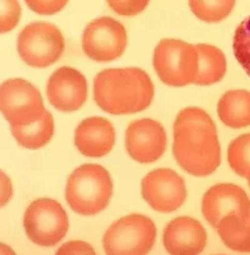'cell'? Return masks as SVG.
<instances>
[{
    "instance_id": "7",
    "label": "cell",
    "mask_w": 250,
    "mask_h": 255,
    "mask_svg": "<svg viewBox=\"0 0 250 255\" xmlns=\"http://www.w3.org/2000/svg\"><path fill=\"white\" fill-rule=\"evenodd\" d=\"M24 229L34 244L53 247L63 240L69 229V218L64 208L50 198L36 199L26 208Z\"/></svg>"
},
{
    "instance_id": "2",
    "label": "cell",
    "mask_w": 250,
    "mask_h": 255,
    "mask_svg": "<svg viewBox=\"0 0 250 255\" xmlns=\"http://www.w3.org/2000/svg\"><path fill=\"white\" fill-rule=\"evenodd\" d=\"M93 93L103 112L128 115L149 108L154 99V84L140 68H112L95 77Z\"/></svg>"
},
{
    "instance_id": "13",
    "label": "cell",
    "mask_w": 250,
    "mask_h": 255,
    "mask_svg": "<svg viewBox=\"0 0 250 255\" xmlns=\"http://www.w3.org/2000/svg\"><path fill=\"white\" fill-rule=\"evenodd\" d=\"M202 213L212 227H217L228 214L250 215V199L245 190L232 183L213 185L202 200Z\"/></svg>"
},
{
    "instance_id": "27",
    "label": "cell",
    "mask_w": 250,
    "mask_h": 255,
    "mask_svg": "<svg viewBox=\"0 0 250 255\" xmlns=\"http://www.w3.org/2000/svg\"><path fill=\"white\" fill-rule=\"evenodd\" d=\"M13 183L10 178L3 170H0V208L10 202L13 198Z\"/></svg>"
},
{
    "instance_id": "29",
    "label": "cell",
    "mask_w": 250,
    "mask_h": 255,
    "mask_svg": "<svg viewBox=\"0 0 250 255\" xmlns=\"http://www.w3.org/2000/svg\"><path fill=\"white\" fill-rule=\"evenodd\" d=\"M247 179H248V184H249V188H250V170H249V173H248Z\"/></svg>"
},
{
    "instance_id": "20",
    "label": "cell",
    "mask_w": 250,
    "mask_h": 255,
    "mask_svg": "<svg viewBox=\"0 0 250 255\" xmlns=\"http://www.w3.org/2000/svg\"><path fill=\"white\" fill-rule=\"evenodd\" d=\"M192 13L205 23H219L230 15L235 0H189Z\"/></svg>"
},
{
    "instance_id": "15",
    "label": "cell",
    "mask_w": 250,
    "mask_h": 255,
    "mask_svg": "<svg viewBox=\"0 0 250 255\" xmlns=\"http://www.w3.org/2000/svg\"><path fill=\"white\" fill-rule=\"evenodd\" d=\"M74 144L80 154L88 158H103L115 145V129L102 117L87 118L75 129Z\"/></svg>"
},
{
    "instance_id": "16",
    "label": "cell",
    "mask_w": 250,
    "mask_h": 255,
    "mask_svg": "<svg viewBox=\"0 0 250 255\" xmlns=\"http://www.w3.org/2000/svg\"><path fill=\"white\" fill-rule=\"evenodd\" d=\"M218 115L222 123L232 129L250 125V92L244 89L229 90L218 102Z\"/></svg>"
},
{
    "instance_id": "10",
    "label": "cell",
    "mask_w": 250,
    "mask_h": 255,
    "mask_svg": "<svg viewBox=\"0 0 250 255\" xmlns=\"http://www.w3.org/2000/svg\"><path fill=\"white\" fill-rule=\"evenodd\" d=\"M141 197L155 212L173 213L186 199L185 181L173 169H155L141 180Z\"/></svg>"
},
{
    "instance_id": "11",
    "label": "cell",
    "mask_w": 250,
    "mask_h": 255,
    "mask_svg": "<svg viewBox=\"0 0 250 255\" xmlns=\"http://www.w3.org/2000/svg\"><path fill=\"white\" fill-rule=\"evenodd\" d=\"M166 133L163 125L153 119H138L130 123L125 131V148L133 160L150 164L165 153Z\"/></svg>"
},
{
    "instance_id": "23",
    "label": "cell",
    "mask_w": 250,
    "mask_h": 255,
    "mask_svg": "<svg viewBox=\"0 0 250 255\" xmlns=\"http://www.w3.org/2000/svg\"><path fill=\"white\" fill-rule=\"evenodd\" d=\"M20 18L21 8L18 0H0V34L16 28Z\"/></svg>"
},
{
    "instance_id": "19",
    "label": "cell",
    "mask_w": 250,
    "mask_h": 255,
    "mask_svg": "<svg viewBox=\"0 0 250 255\" xmlns=\"http://www.w3.org/2000/svg\"><path fill=\"white\" fill-rule=\"evenodd\" d=\"M10 130L19 145L36 150L45 146L54 135V118L45 110L43 118L26 127H10Z\"/></svg>"
},
{
    "instance_id": "6",
    "label": "cell",
    "mask_w": 250,
    "mask_h": 255,
    "mask_svg": "<svg viewBox=\"0 0 250 255\" xmlns=\"http://www.w3.org/2000/svg\"><path fill=\"white\" fill-rule=\"evenodd\" d=\"M64 50V36L60 29L51 23L28 24L18 36V53L29 67H50L61 58Z\"/></svg>"
},
{
    "instance_id": "3",
    "label": "cell",
    "mask_w": 250,
    "mask_h": 255,
    "mask_svg": "<svg viewBox=\"0 0 250 255\" xmlns=\"http://www.w3.org/2000/svg\"><path fill=\"white\" fill-rule=\"evenodd\" d=\"M112 176L99 164H83L68 178L65 199L77 214L95 215L109 205L113 197Z\"/></svg>"
},
{
    "instance_id": "4",
    "label": "cell",
    "mask_w": 250,
    "mask_h": 255,
    "mask_svg": "<svg viewBox=\"0 0 250 255\" xmlns=\"http://www.w3.org/2000/svg\"><path fill=\"white\" fill-rule=\"evenodd\" d=\"M153 67L164 84L183 88L194 84L199 72V54L193 44L179 39H163L155 46Z\"/></svg>"
},
{
    "instance_id": "14",
    "label": "cell",
    "mask_w": 250,
    "mask_h": 255,
    "mask_svg": "<svg viewBox=\"0 0 250 255\" xmlns=\"http://www.w3.org/2000/svg\"><path fill=\"white\" fill-rule=\"evenodd\" d=\"M208 235L199 220L178 217L163 233V244L169 255H199L207 245Z\"/></svg>"
},
{
    "instance_id": "5",
    "label": "cell",
    "mask_w": 250,
    "mask_h": 255,
    "mask_svg": "<svg viewBox=\"0 0 250 255\" xmlns=\"http://www.w3.org/2000/svg\"><path fill=\"white\" fill-rule=\"evenodd\" d=\"M156 227L143 214H129L113 223L103 238L107 255H146L155 244Z\"/></svg>"
},
{
    "instance_id": "22",
    "label": "cell",
    "mask_w": 250,
    "mask_h": 255,
    "mask_svg": "<svg viewBox=\"0 0 250 255\" xmlns=\"http://www.w3.org/2000/svg\"><path fill=\"white\" fill-rule=\"evenodd\" d=\"M233 50L238 63L250 77V15L235 29L233 38Z\"/></svg>"
},
{
    "instance_id": "21",
    "label": "cell",
    "mask_w": 250,
    "mask_h": 255,
    "mask_svg": "<svg viewBox=\"0 0 250 255\" xmlns=\"http://www.w3.org/2000/svg\"><path fill=\"white\" fill-rule=\"evenodd\" d=\"M228 163L237 175L247 178L250 170V133L238 136L229 144Z\"/></svg>"
},
{
    "instance_id": "1",
    "label": "cell",
    "mask_w": 250,
    "mask_h": 255,
    "mask_svg": "<svg viewBox=\"0 0 250 255\" xmlns=\"http://www.w3.org/2000/svg\"><path fill=\"white\" fill-rule=\"evenodd\" d=\"M173 155L184 171L193 176H208L222 161L215 123L202 108L180 110L174 122Z\"/></svg>"
},
{
    "instance_id": "25",
    "label": "cell",
    "mask_w": 250,
    "mask_h": 255,
    "mask_svg": "<svg viewBox=\"0 0 250 255\" xmlns=\"http://www.w3.org/2000/svg\"><path fill=\"white\" fill-rule=\"evenodd\" d=\"M69 0H25L26 5L36 14L53 15L65 8Z\"/></svg>"
},
{
    "instance_id": "8",
    "label": "cell",
    "mask_w": 250,
    "mask_h": 255,
    "mask_svg": "<svg viewBox=\"0 0 250 255\" xmlns=\"http://www.w3.org/2000/svg\"><path fill=\"white\" fill-rule=\"evenodd\" d=\"M45 110L40 92L28 80L16 78L0 85V113L10 127L34 124Z\"/></svg>"
},
{
    "instance_id": "28",
    "label": "cell",
    "mask_w": 250,
    "mask_h": 255,
    "mask_svg": "<svg viewBox=\"0 0 250 255\" xmlns=\"http://www.w3.org/2000/svg\"><path fill=\"white\" fill-rule=\"evenodd\" d=\"M0 255H16L15 252L9 245L0 243Z\"/></svg>"
},
{
    "instance_id": "18",
    "label": "cell",
    "mask_w": 250,
    "mask_h": 255,
    "mask_svg": "<svg viewBox=\"0 0 250 255\" xmlns=\"http://www.w3.org/2000/svg\"><path fill=\"white\" fill-rule=\"evenodd\" d=\"M199 54V72L194 84L208 87L219 83L227 73V58L223 50L210 44H197Z\"/></svg>"
},
{
    "instance_id": "26",
    "label": "cell",
    "mask_w": 250,
    "mask_h": 255,
    "mask_svg": "<svg viewBox=\"0 0 250 255\" xmlns=\"http://www.w3.org/2000/svg\"><path fill=\"white\" fill-rule=\"evenodd\" d=\"M55 255H97L94 248L83 240H70L58 249Z\"/></svg>"
},
{
    "instance_id": "9",
    "label": "cell",
    "mask_w": 250,
    "mask_h": 255,
    "mask_svg": "<svg viewBox=\"0 0 250 255\" xmlns=\"http://www.w3.org/2000/svg\"><path fill=\"white\" fill-rule=\"evenodd\" d=\"M128 34L120 21L102 16L90 21L83 31L82 46L85 55L97 63H109L124 54Z\"/></svg>"
},
{
    "instance_id": "12",
    "label": "cell",
    "mask_w": 250,
    "mask_h": 255,
    "mask_svg": "<svg viewBox=\"0 0 250 255\" xmlns=\"http://www.w3.org/2000/svg\"><path fill=\"white\" fill-rule=\"evenodd\" d=\"M46 95L50 104L59 112H77L88 98L87 78L74 68H59L49 78Z\"/></svg>"
},
{
    "instance_id": "24",
    "label": "cell",
    "mask_w": 250,
    "mask_h": 255,
    "mask_svg": "<svg viewBox=\"0 0 250 255\" xmlns=\"http://www.w3.org/2000/svg\"><path fill=\"white\" fill-rule=\"evenodd\" d=\"M150 0H107L112 10L123 16H134L143 13Z\"/></svg>"
},
{
    "instance_id": "17",
    "label": "cell",
    "mask_w": 250,
    "mask_h": 255,
    "mask_svg": "<svg viewBox=\"0 0 250 255\" xmlns=\"http://www.w3.org/2000/svg\"><path fill=\"white\" fill-rule=\"evenodd\" d=\"M215 229L229 249L250 253V215L228 214L220 220Z\"/></svg>"
}]
</instances>
